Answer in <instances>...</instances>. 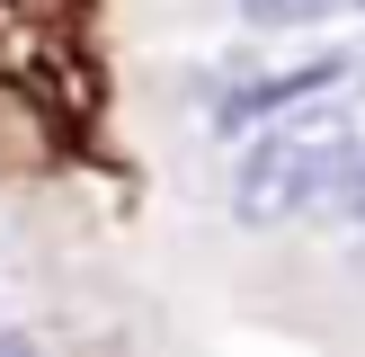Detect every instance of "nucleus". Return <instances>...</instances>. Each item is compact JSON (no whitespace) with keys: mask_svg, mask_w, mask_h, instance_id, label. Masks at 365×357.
Returning a JSON list of instances; mask_svg holds the SVG:
<instances>
[{"mask_svg":"<svg viewBox=\"0 0 365 357\" xmlns=\"http://www.w3.org/2000/svg\"><path fill=\"white\" fill-rule=\"evenodd\" d=\"M348 161H356V143L339 134V125H312V134H277V143H259V152H250L241 196H232V206H241L250 223L321 214V206H339V188H348Z\"/></svg>","mask_w":365,"mask_h":357,"instance_id":"1","label":"nucleus"},{"mask_svg":"<svg viewBox=\"0 0 365 357\" xmlns=\"http://www.w3.org/2000/svg\"><path fill=\"white\" fill-rule=\"evenodd\" d=\"M330 81H348V54H312V63H285V71H259V81H232V89H214V134H241V125L285 116V107H312Z\"/></svg>","mask_w":365,"mask_h":357,"instance_id":"2","label":"nucleus"},{"mask_svg":"<svg viewBox=\"0 0 365 357\" xmlns=\"http://www.w3.org/2000/svg\"><path fill=\"white\" fill-rule=\"evenodd\" d=\"M330 9H348V0H241L250 27H312V18H330Z\"/></svg>","mask_w":365,"mask_h":357,"instance_id":"3","label":"nucleus"},{"mask_svg":"<svg viewBox=\"0 0 365 357\" xmlns=\"http://www.w3.org/2000/svg\"><path fill=\"white\" fill-rule=\"evenodd\" d=\"M339 206H348V214H365V152L348 161V188H339Z\"/></svg>","mask_w":365,"mask_h":357,"instance_id":"4","label":"nucleus"}]
</instances>
